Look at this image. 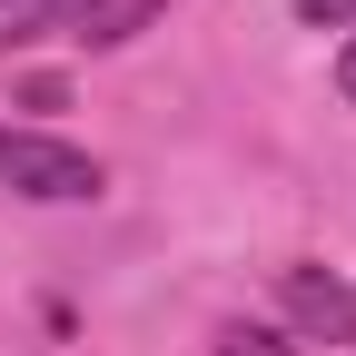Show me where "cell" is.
<instances>
[{
	"mask_svg": "<svg viewBox=\"0 0 356 356\" xmlns=\"http://www.w3.org/2000/svg\"><path fill=\"white\" fill-rule=\"evenodd\" d=\"M0 188L30 208H89L109 188V168L70 139H50V129H0Z\"/></svg>",
	"mask_w": 356,
	"mask_h": 356,
	"instance_id": "6da1fadb",
	"label": "cell"
},
{
	"mask_svg": "<svg viewBox=\"0 0 356 356\" xmlns=\"http://www.w3.org/2000/svg\"><path fill=\"white\" fill-rule=\"evenodd\" d=\"M277 307H287V327L307 337V346H346L356 356V277H337V267H317V257H287L277 267Z\"/></svg>",
	"mask_w": 356,
	"mask_h": 356,
	"instance_id": "7a4b0ae2",
	"label": "cell"
},
{
	"mask_svg": "<svg viewBox=\"0 0 356 356\" xmlns=\"http://www.w3.org/2000/svg\"><path fill=\"white\" fill-rule=\"evenodd\" d=\"M159 10H168V0H79L70 40H79V50H129V40H139Z\"/></svg>",
	"mask_w": 356,
	"mask_h": 356,
	"instance_id": "3957f363",
	"label": "cell"
},
{
	"mask_svg": "<svg viewBox=\"0 0 356 356\" xmlns=\"http://www.w3.org/2000/svg\"><path fill=\"white\" fill-rule=\"evenodd\" d=\"M79 0H0V60L10 50H40V40H70Z\"/></svg>",
	"mask_w": 356,
	"mask_h": 356,
	"instance_id": "277c9868",
	"label": "cell"
},
{
	"mask_svg": "<svg viewBox=\"0 0 356 356\" xmlns=\"http://www.w3.org/2000/svg\"><path fill=\"white\" fill-rule=\"evenodd\" d=\"M218 356H317L297 327H218Z\"/></svg>",
	"mask_w": 356,
	"mask_h": 356,
	"instance_id": "5b68a950",
	"label": "cell"
},
{
	"mask_svg": "<svg viewBox=\"0 0 356 356\" xmlns=\"http://www.w3.org/2000/svg\"><path fill=\"white\" fill-rule=\"evenodd\" d=\"M307 30H356V0H287Z\"/></svg>",
	"mask_w": 356,
	"mask_h": 356,
	"instance_id": "8992f818",
	"label": "cell"
},
{
	"mask_svg": "<svg viewBox=\"0 0 356 356\" xmlns=\"http://www.w3.org/2000/svg\"><path fill=\"white\" fill-rule=\"evenodd\" d=\"M337 89L356 99V30H346V50H337Z\"/></svg>",
	"mask_w": 356,
	"mask_h": 356,
	"instance_id": "52a82bcc",
	"label": "cell"
}]
</instances>
